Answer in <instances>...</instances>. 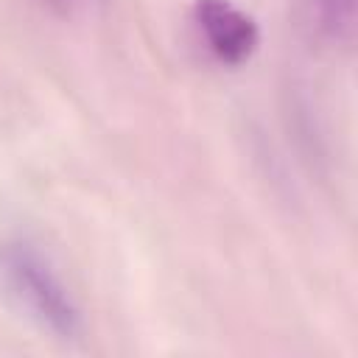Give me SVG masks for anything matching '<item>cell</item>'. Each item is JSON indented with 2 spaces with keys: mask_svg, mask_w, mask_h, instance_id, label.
<instances>
[{
  "mask_svg": "<svg viewBox=\"0 0 358 358\" xmlns=\"http://www.w3.org/2000/svg\"><path fill=\"white\" fill-rule=\"evenodd\" d=\"M0 282L45 330L59 338H78L84 330L81 310L50 266V260L28 241H0Z\"/></svg>",
  "mask_w": 358,
  "mask_h": 358,
  "instance_id": "6da1fadb",
  "label": "cell"
},
{
  "mask_svg": "<svg viewBox=\"0 0 358 358\" xmlns=\"http://www.w3.org/2000/svg\"><path fill=\"white\" fill-rule=\"evenodd\" d=\"M193 20L204 45L227 64L246 62L257 48L255 20L229 0H199L193 8Z\"/></svg>",
  "mask_w": 358,
  "mask_h": 358,
  "instance_id": "7a4b0ae2",
  "label": "cell"
},
{
  "mask_svg": "<svg viewBox=\"0 0 358 358\" xmlns=\"http://www.w3.org/2000/svg\"><path fill=\"white\" fill-rule=\"evenodd\" d=\"M316 25L336 42H350L355 31V0H310Z\"/></svg>",
  "mask_w": 358,
  "mask_h": 358,
  "instance_id": "3957f363",
  "label": "cell"
}]
</instances>
